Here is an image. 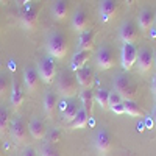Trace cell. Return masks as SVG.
<instances>
[{
    "label": "cell",
    "instance_id": "6da1fadb",
    "mask_svg": "<svg viewBox=\"0 0 156 156\" xmlns=\"http://www.w3.org/2000/svg\"><path fill=\"white\" fill-rule=\"evenodd\" d=\"M45 47H47V53L48 56L55 58V59H62L69 51V42L67 37L64 36L61 31H51L48 33L45 39Z\"/></svg>",
    "mask_w": 156,
    "mask_h": 156
},
{
    "label": "cell",
    "instance_id": "7a4b0ae2",
    "mask_svg": "<svg viewBox=\"0 0 156 156\" xmlns=\"http://www.w3.org/2000/svg\"><path fill=\"white\" fill-rule=\"evenodd\" d=\"M56 92L62 98H72L78 94V81L72 70H62L56 78Z\"/></svg>",
    "mask_w": 156,
    "mask_h": 156
},
{
    "label": "cell",
    "instance_id": "3957f363",
    "mask_svg": "<svg viewBox=\"0 0 156 156\" xmlns=\"http://www.w3.org/2000/svg\"><path fill=\"white\" fill-rule=\"evenodd\" d=\"M114 90L119 92L123 100H133L136 97V92H137V84L131 78L120 73V75L114 76Z\"/></svg>",
    "mask_w": 156,
    "mask_h": 156
},
{
    "label": "cell",
    "instance_id": "277c9868",
    "mask_svg": "<svg viewBox=\"0 0 156 156\" xmlns=\"http://www.w3.org/2000/svg\"><path fill=\"white\" fill-rule=\"evenodd\" d=\"M41 11V3H28L22 6L20 11V23L25 30H34L37 23V14Z\"/></svg>",
    "mask_w": 156,
    "mask_h": 156
},
{
    "label": "cell",
    "instance_id": "5b68a950",
    "mask_svg": "<svg viewBox=\"0 0 156 156\" xmlns=\"http://www.w3.org/2000/svg\"><path fill=\"white\" fill-rule=\"evenodd\" d=\"M37 73H39V78L50 84L53 83V80L56 78V64L53 61V58L51 56H45L42 59H39L37 62Z\"/></svg>",
    "mask_w": 156,
    "mask_h": 156
},
{
    "label": "cell",
    "instance_id": "8992f818",
    "mask_svg": "<svg viewBox=\"0 0 156 156\" xmlns=\"http://www.w3.org/2000/svg\"><path fill=\"white\" fill-rule=\"evenodd\" d=\"M137 55H139V48L134 44H123L122 53H120V62L123 70L133 69V66L137 62Z\"/></svg>",
    "mask_w": 156,
    "mask_h": 156
},
{
    "label": "cell",
    "instance_id": "52a82bcc",
    "mask_svg": "<svg viewBox=\"0 0 156 156\" xmlns=\"http://www.w3.org/2000/svg\"><path fill=\"white\" fill-rule=\"evenodd\" d=\"M119 36L123 44H134L139 36V27L133 20H125L119 28Z\"/></svg>",
    "mask_w": 156,
    "mask_h": 156
},
{
    "label": "cell",
    "instance_id": "ba28073f",
    "mask_svg": "<svg viewBox=\"0 0 156 156\" xmlns=\"http://www.w3.org/2000/svg\"><path fill=\"white\" fill-rule=\"evenodd\" d=\"M95 62L100 70H108L114 66V55H112V50L109 45L98 47L97 55H95Z\"/></svg>",
    "mask_w": 156,
    "mask_h": 156
},
{
    "label": "cell",
    "instance_id": "9c48e42d",
    "mask_svg": "<svg viewBox=\"0 0 156 156\" xmlns=\"http://www.w3.org/2000/svg\"><path fill=\"white\" fill-rule=\"evenodd\" d=\"M25 100V90L22 87V84L19 83V80H12L11 81V92H9V101H11V108L14 111H19L22 103Z\"/></svg>",
    "mask_w": 156,
    "mask_h": 156
},
{
    "label": "cell",
    "instance_id": "30bf717a",
    "mask_svg": "<svg viewBox=\"0 0 156 156\" xmlns=\"http://www.w3.org/2000/svg\"><path fill=\"white\" fill-rule=\"evenodd\" d=\"M154 64V55L148 47H142L137 55V70L140 73L148 72Z\"/></svg>",
    "mask_w": 156,
    "mask_h": 156
},
{
    "label": "cell",
    "instance_id": "8fae6325",
    "mask_svg": "<svg viewBox=\"0 0 156 156\" xmlns=\"http://www.w3.org/2000/svg\"><path fill=\"white\" fill-rule=\"evenodd\" d=\"M119 9L117 0H100L98 5V16L101 22H109Z\"/></svg>",
    "mask_w": 156,
    "mask_h": 156
},
{
    "label": "cell",
    "instance_id": "7c38bea8",
    "mask_svg": "<svg viewBox=\"0 0 156 156\" xmlns=\"http://www.w3.org/2000/svg\"><path fill=\"white\" fill-rule=\"evenodd\" d=\"M94 145L97 148V151L100 154H108L111 151V147H112V142H111V136L108 133V129H100V131L95 134V139H94Z\"/></svg>",
    "mask_w": 156,
    "mask_h": 156
},
{
    "label": "cell",
    "instance_id": "4fadbf2b",
    "mask_svg": "<svg viewBox=\"0 0 156 156\" xmlns=\"http://www.w3.org/2000/svg\"><path fill=\"white\" fill-rule=\"evenodd\" d=\"M23 84L30 94H33L39 86V73L37 69L33 66H25L23 69Z\"/></svg>",
    "mask_w": 156,
    "mask_h": 156
},
{
    "label": "cell",
    "instance_id": "5bb4252c",
    "mask_svg": "<svg viewBox=\"0 0 156 156\" xmlns=\"http://www.w3.org/2000/svg\"><path fill=\"white\" fill-rule=\"evenodd\" d=\"M9 131H11V137L16 144H22V142L27 139V128H25V123L20 117H16L12 123L9 125Z\"/></svg>",
    "mask_w": 156,
    "mask_h": 156
},
{
    "label": "cell",
    "instance_id": "9a60e30c",
    "mask_svg": "<svg viewBox=\"0 0 156 156\" xmlns=\"http://www.w3.org/2000/svg\"><path fill=\"white\" fill-rule=\"evenodd\" d=\"M72 28L76 33H83L89 28V19H87V12L83 8H78L73 16H72Z\"/></svg>",
    "mask_w": 156,
    "mask_h": 156
},
{
    "label": "cell",
    "instance_id": "2e32d148",
    "mask_svg": "<svg viewBox=\"0 0 156 156\" xmlns=\"http://www.w3.org/2000/svg\"><path fill=\"white\" fill-rule=\"evenodd\" d=\"M153 22H154V14L153 11L148 8H144L139 11V16H137V27L140 28V31L147 33L151 27H153Z\"/></svg>",
    "mask_w": 156,
    "mask_h": 156
},
{
    "label": "cell",
    "instance_id": "e0dca14e",
    "mask_svg": "<svg viewBox=\"0 0 156 156\" xmlns=\"http://www.w3.org/2000/svg\"><path fill=\"white\" fill-rule=\"evenodd\" d=\"M75 78H76L78 84H80L81 87H84V89L92 87V84H94V72L87 66H84L80 70H76L75 72Z\"/></svg>",
    "mask_w": 156,
    "mask_h": 156
},
{
    "label": "cell",
    "instance_id": "ac0fdd59",
    "mask_svg": "<svg viewBox=\"0 0 156 156\" xmlns=\"http://www.w3.org/2000/svg\"><path fill=\"white\" fill-rule=\"evenodd\" d=\"M69 16V3L67 0H55L51 6V17L55 20H66Z\"/></svg>",
    "mask_w": 156,
    "mask_h": 156
},
{
    "label": "cell",
    "instance_id": "d6986e66",
    "mask_svg": "<svg viewBox=\"0 0 156 156\" xmlns=\"http://www.w3.org/2000/svg\"><path fill=\"white\" fill-rule=\"evenodd\" d=\"M28 131L33 136V139L42 140V139H45V134H47V126H45V123L41 119L34 117V119L30 122V125H28Z\"/></svg>",
    "mask_w": 156,
    "mask_h": 156
},
{
    "label": "cell",
    "instance_id": "ffe728a7",
    "mask_svg": "<svg viewBox=\"0 0 156 156\" xmlns=\"http://www.w3.org/2000/svg\"><path fill=\"white\" fill-rule=\"evenodd\" d=\"M90 58V53L89 51H84V50H78L76 53L72 56V61H70V70L72 72H76L86 66V62L89 61Z\"/></svg>",
    "mask_w": 156,
    "mask_h": 156
},
{
    "label": "cell",
    "instance_id": "44dd1931",
    "mask_svg": "<svg viewBox=\"0 0 156 156\" xmlns=\"http://www.w3.org/2000/svg\"><path fill=\"white\" fill-rule=\"evenodd\" d=\"M94 37H95V33L92 30H86V31L80 33V37H78V50L90 51L94 47Z\"/></svg>",
    "mask_w": 156,
    "mask_h": 156
},
{
    "label": "cell",
    "instance_id": "7402d4cb",
    "mask_svg": "<svg viewBox=\"0 0 156 156\" xmlns=\"http://www.w3.org/2000/svg\"><path fill=\"white\" fill-rule=\"evenodd\" d=\"M89 122V114L86 112L84 108H80L76 112V115L69 122V128L70 129H78V128H84Z\"/></svg>",
    "mask_w": 156,
    "mask_h": 156
},
{
    "label": "cell",
    "instance_id": "603a6c76",
    "mask_svg": "<svg viewBox=\"0 0 156 156\" xmlns=\"http://www.w3.org/2000/svg\"><path fill=\"white\" fill-rule=\"evenodd\" d=\"M56 105H58V94L51 92V90H47L44 95V111H45L47 117H51Z\"/></svg>",
    "mask_w": 156,
    "mask_h": 156
},
{
    "label": "cell",
    "instance_id": "cb8c5ba5",
    "mask_svg": "<svg viewBox=\"0 0 156 156\" xmlns=\"http://www.w3.org/2000/svg\"><path fill=\"white\" fill-rule=\"evenodd\" d=\"M80 100H81V108L86 109V112L90 115L92 114V108H94V94H92V90L89 89H84L81 90V94H80Z\"/></svg>",
    "mask_w": 156,
    "mask_h": 156
},
{
    "label": "cell",
    "instance_id": "d4e9b609",
    "mask_svg": "<svg viewBox=\"0 0 156 156\" xmlns=\"http://www.w3.org/2000/svg\"><path fill=\"white\" fill-rule=\"evenodd\" d=\"M78 105L75 101H67L66 103V106H64L62 109H61V115H62V119L66 120V122H70L73 117L76 115V112H78Z\"/></svg>",
    "mask_w": 156,
    "mask_h": 156
},
{
    "label": "cell",
    "instance_id": "484cf974",
    "mask_svg": "<svg viewBox=\"0 0 156 156\" xmlns=\"http://www.w3.org/2000/svg\"><path fill=\"white\" fill-rule=\"evenodd\" d=\"M95 101L100 105L101 109H109V90L106 89H98L97 92L94 94Z\"/></svg>",
    "mask_w": 156,
    "mask_h": 156
},
{
    "label": "cell",
    "instance_id": "4316f807",
    "mask_svg": "<svg viewBox=\"0 0 156 156\" xmlns=\"http://www.w3.org/2000/svg\"><path fill=\"white\" fill-rule=\"evenodd\" d=\"M9 128V111L0 105V136H5Z\"/></svg>",
    "mask_w": 156,
    "mask_h": 156
},
{
    "label": "cell",
    "instance_id": "83f0119b",
    "mask_svg": "<svg viewBox=\"0 0 156 156\" xmlns=\"http://www.w3.org/2000/svg\"><path fill=\"white\" fill-rule=\"evenodd\" d=\"M123 105H125V114L131 115V117H140L144 114V111L140 109V106L134 100H123Z\"/></svg>",
    "mask_w": 156,
    "mask_h": 156
},
{
    "label": "cell",
    "instance_id": "f1b7e54d",
    "mask_svg": "<svg viewBox=\"0 0 156 156\" xmlns=\"http://www.w3.org/2000/svg\"><path fill=\"white\" fill-rule=\"evenodd\" d=\"M11 92V80L6 73H0V98Z\"/></svg>",
    "mask_w": 156,
    "mask_h": 156
},
{
    "label": "cell",
    "instance_id": "f546056e",
    "mask_svg": "<svg viewBox=\"0 0 156 156\" xmlns=\"http://www.w3.org/2000/svg\"><path fill=\"white\" fill-rule=\"evenodd\" d=\"M39 156H61L58 148L55 147V144H48V142H45V144L41 147V150H39Z\"/></svg>",
    "mask_w": 156,
    "mask_h": 156
},
{
    "label": "cell",
    "instance_id": "4dcf8cb0",
    "mask_svg": "<svg viewBox=\"0 0 156 156\" xmlns=\"http://www.w3.org/2000/svg\"><path fill=\"white\" fill-rule=\"evenodd\" d=\"M61 140V131L58 128H50L47 129V134H45V142L48 144H58Z\"/></svg>",
    "mask_w": 156,
    "mask_h": 156
},
{
    "label": "cell",
    "instance_id": "1f68e13d",
    "mask_svg": "<svg viewBox=\"0 0 156 156\" xmlns=\"http://www.w3.org/2000/svg\"><path fill=\"white\" fill-rule=\"evenodd\" d=\"M123 101V98L120 97V94L119 92H109V106H112V105H117V103H122Z\"/></svg>",
    "mask_w": 156,
    "mask_h": 156
},
{
    "label": "cell",
    "instance_id": "d6a6232c",
    "mask_svg": "<svg viewBox=\"0 0 156 156\" xmlns=\"http://www.w3.org/2000/svg\"><path fill=\"white\" fill-rule=\"evenodd\" d=\"M109 109H111L114 114H119V115L125 114V105H123V101H122V103H117V105L109 106Z\"/></svg>",
    "mask_w": 156,
    "mask_h": 156
},
{
    "label": "cell",
    "instance_id": "836d02e7",
    "mask_svg": "<svg viewBox=\"0 0 156 156\" xmlns=\"http://www.w3.org/2000/svg\"><path fill=\"white\" fill-rule=\"evenodd\" d=\"M22 156H39V153H37L33 147H27V148H23Z\"/></svg>",
    "mask_w": 156,
    "mask_h": 156
},
{
    "label": "cell",
    "instance_id": "e575fe53",
    "mask_svg": "<svg viewBox=\"0 0 156 156\" xmlns=\"http://www.w3.org/2000/svg\"><path fill=\"white\" fill-rule=\"evenodd\" d=\"M17 5L19 6H25V5H28V3H33V2H37V0H16Z\"/></svg>",
    "mask_w": 156,
    "mask_h": 156
},
{
    "label": "cell",
    "instance_id": "d590c367",
    "mask_svg": "<svg viewBox=\"0 0 156 156\" xmlns=\"http://www.w3.org/2000/svg\"><path fill=\"white\" fill-rule=\"evenodd\" d=\"M151 90H153V92L156 94V75L151 78Z\"/></svg>",
    "mask_w": 156,
    "mask_h": 156
},
{
    "label": "cell",
    "instance_id": "8d00e7d4",
    "mask_svg": "<svg viewBox=\"0 0 156 156\" xmlns=\"http://www.w3.org/2000/svg\"><path fill=\"white\" fill-rule=\"evenodd\" d=\"M153 120H154V123H156V105H154V108H153Z\"/></svg>",
    "mask_w": 156,
    "mask_h": 156
},
{
    "label": "cell",
    "instance_id": "74e56055",
    "mask_svg": "<svg viewBox=\"0 0 156 156\" xmlns=\"http://www.w3.org/2000/svg\"><path fill=\"white\" fill-rule=\"evenodd\" d=\"M8 2H9V0H0V3H3V5H6Z\"/></svg>",
    "mask_w": 156,
    "mask_h": 156
},
{
    "label": "cell",
    "instance_id": "f35d334b",
    "mask_svg": "<svg viewBox=\"0 0 156 156\" xmlns=\"http://www.w3.org/2000/svg\"><path fill=\"white\" fill-rule=\"evenodd\" d=\"M154 66H156V51H154Z\"/></svg>",
    "mask_w": 156,
    "mask_h": 156
},
{
    "label": "cell",
    "instance_id": "ab89813d",
    "mask_svg": "<svg viewBox=\"0 0 156 156\" xmlns=\"http://www.w3.org/2000/svg\"><path fill=\"white\" fill-rule=\"evenodd\" d=\"M0 30H2V22H0Z\"/></svg>",
    "mask_w": 156,
    "mask_h": 156
},
{
    "label": "cell",
    "instance_id": "60d3db41",
    "mask_svg": "<svg viewBox=\"0 0 156 156\" xmlns=\"http://www.w3.org/2000/svg\"><path fill=\"white\" fill-rule=\"evenodd\" d=\"M154 22H156V16H154Z\"/></svg>",
    "mask_w": 156,
    "mask_h": 156
},
{
    "label": "cell",
    "instance_id": "b9f144b4",
    "mask_svg": "<svg viewBox=\"0 0 156 156\" xmlns=\"http://www.w3.org/2000/svg\"><path fill=\"white\" fill-rule=\"evenodd\" d=\"M0 150H2V148H0Z\"/></svg>",
    "mask_w": 156,
    "mask_h": 156
}]
</instances>
